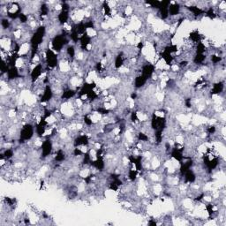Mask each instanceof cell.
<instances>
[{"instance_id": "32", "label": "cell", "mask_w": 226, "mask_h": 226, "mask_svg": "<svg viewBox=\"0 0 226 226\" xmlns=\"http://www.w3.org/2000/svg\"><path fill=\"white\" fill-rule=\"evenodd\" d=\"M206 15L208 17V18H210V19H215V12L214 11V9L213 8H209L208 11H206Z\"/></svg>"}, {"instance_id": "36", "label": "cell", "mask_w": 226, "mask_h": 226, "mask_svg": "<svg viewBox=\"0 0 226 226\" xmlns=\"http://www.w3.org/2000/svg\"><path fill=\"white\" fill-rule=\"evenodd\" d=\"M221 60H222V57H219V56H216V55H213V56H211V61H212L214 64H217V63H219Z\"/></svg>"}, {"instance_id": "14", "label": "cell", "mask_w": 226, "mask_h": 226, "mask_svg": "<svg viewBox=\"0 0 226 226\" xmlns=\"http://www.w3.org/2000/svg\"><path fill=\"white\" fill-rule=\"evenodd\" d=\"M90 165L94 168H96L98 171H103L105 167V163H104V161L103 159L102 158H97L95 161H91L90 162Z\"/></svg>"}, {"instance_id": "34", "label": "cell", "mask_w": 226, "mask_h": 226, "mask_svg": "<svg viewBox=\"0 0 226 226\" xmlns=\"http://www.w3.org/2000/svg\"><path fill=\"white\" fill-rule=\"evenodd\" d=\"M138 140L140 141H147L149 140V136L147 134H145L144 133H139L138 134Z\"/></svg>"}, {"instance_id": "28", "label": "cell", "mask_w": 226, "mask_h": 226, "mask_svg": "<svg viewBox=\"0 0 226 226\" xmlns=\"http://www.w3.org/2000/svg\"><path fill=\"white\" fill-rule=\"evenodd\" d=\"M205 51H206V47H205L204 43L200 42L197 43L196 45V54H204Z\"/></svg>"}, {"instance_id": "15", "label": "cell", "mask_w": 226, "mask_h": 226, "mask_svg": "<svg viewBox=\"0 0 226 226\" xmlns=\"http://www.w3.org/2000/svg\"><path fill=\"white\" fill-rule=\"evenodd\" d=\"M57 20L61 25H64L69 20V11H65V10H61L59 12V14L57 15Z\"/></svg>"}, {"instance_id": "43", "label": "cell", "mask_w": 226, "mask_h": 226, "mask_svg": "<svg viewBox=\"0 0 226 226\" xmlns=\"http://www.w3.org/2000/svg\"><path fill=\"white\" fill-rule=\"evenodd\" d=\"M187 65H188V61H186V60H182V61L179 63V65H180L181 67H185Z\"/></svg>"}, {"instance_id": "5", "label": "cell", "mask_w": 226, "mask_h": 226, "mask_svg": "<svg viewBox=\"0 0 226 226\" xmlns=\"http://www.w3.org/2000/svg\"><path fill=\"white\" fill-rule=\"evenodd\" d=\"M67 43V40L65 38V35H63V34H58L57 36H55L52 40V48H53V51H57V52H59L63 47L65 46V44Z\"/></svg>"}, {"instance_id": "13", "label": "cell", "mask_w": 226, "mask_h": 226, "mask_svg": "<svg viewBox=\"0 0 226 226\" xmlns=\"http://www.w3.org/2000/svg\"><path fill=\"white\" fill-rule=\"evenodd\" d=\"M80 48L84 51L87 50V46L91 42V37L87 34V33H85L84 34H82L80 38Z\"/></svg>"}, {"instance_id": "44", "label": "cell", "mask_w": 226, "mask_h": 226, "mask_svg": "<svg viewBox=\"0 0 226 226\" xmlns=\"http://www.w3.org/2000/svg\"><path fill=\"white\" fill-rule=\"evenodd\" d=\"M137 48H138L139 50H141V49L143 48V43H142V42H140V43H138V45H137Z\"/></svg>"}, {"instance_id": "40", "label": "cell", "mask_w": 226, "mask_h": 226, "mask_svg": "<svg viewBox=\"0 0 226 226\" xmlns=\"http://www.w3.org/2000/svg\"><path fill=\"white\" fill-rule=\"evenodd\" d=\"M83 153H82V151L80 150V149H78V148H75L74 149V155L77 156H81Z\"/></svg>"}, {"instance_id": "17", "label": "cell", "mask_w": 226, "mask_h": 226, "mask_svg": "<svg viewBox=\"0 0 226 226\" xmlns=\"http://www.w3.org/2000/svg\"><path fill=\"white\" fill-rule=\"evenodd\" d=\"M187 10L189 11H191L194 16H201L203 13H205V11H203L201 7L197 6V5H190V6H186Z\"/></svg>"}, {"instance_id": "21", "label": "cell", "mask_w": 226, "mask_h": 226, "mask_svg": "<svg viewBox=\"0 0 226 226\" xmlns=\"http://www.w3.org/2000/svg\"><path fill=\"white\" fill-rule=\"evenodd\" d=\"M183 176H185V182H188V183H194L196 179V176L194 172L190 169L188 170L184 174Z\"/></svg>"}, {"instance_id": "39", "label": "cell", "mask_w": 226, "mask_h": 226, "mask_svg": "<svg viewBox=\"0 0 226 226\" xmlns=\"http://www.w3.org/2000/svg\"><path fill=\"white\" fill-rule=\"evenodd\" d=\"M131 120L133 122H136L138 120V116H137V112L136 111H133L131 114Z\"/></svg>"}, {"instance_id": "37", "label": "cell", "mask_w": 226, "mask_h": 226, "mask_svg": "<svg viewBox=\"0 0 226 226\" xmlns=\"http://www.w3.org/2000/svg\"><path fill=\"white\" fill-rule=\"evenodd\" d=\"M206 209H207V211H208V215H210V216L214 214V209H213V205L212 204L206 205Z\"/></svg>"}, {"instance_id": "8", "label": "cell", "mask_w": 226, "mask_h": 226, "mask_svg": "<svg viewBox=\"0 0 226 226\" xmlns=\"http://www.w3.org/2000/svg\"><path fill=\"white\" fill-rule=\"evenodd\" d=\"M52 97H53V91H52L51 87L50 86V85H46L45 88H44V91H43V95L41 97L40 102L41 103H47Z\"/></svg>"}, {"instance_id": "41", "label": "cell", "mask_w": 226, "mask_h": 226, "mask_svg": "<svg viewBox=\"0 0 226 226\" xmlns=\"http://www.w3.org/2000/svg\"><path fill=\"white\" fill-rule=\"evenodd\" d=\"M215 126H209L208 128V133H209V134H213V133H215Z\"/></svg>"}, {"instance_id": "27", "label": "cell", "mask_w": 226, "mask_h": 226, "mask_svg": "<svg viewBox=\"0 0 226 226\" xmlns=\"http://www.w3.org/2000/svg\"><path fill=\"white\" fill-rule=\"evenodd\" d=\"M206 58L205 54H195L194 57V62L195 64H201Z\"/></svg>"}, {"instance_id": "25", "label": "cell", "mask_w": 226, "mask_h": 226, "mask_svg": "<svg viewBox=\"0 0 226 226\" xmlns=\"http://www.w3.org/2000/svg\"><path fill=\"white\" fill-rule=\"evenodd\" d=\"M12 156H13V150L8 149H5L4 151V153L1 155V159L2 160H4V159L9 160V159H11Z\"/></svg>"}, {"instance_id": "9", "label": "cell", "mask_w": 226, "mask_h": 226, "mask_svg": "<svg viewBox=\"0 0 226 226\" xmlns=\"http://www.w3.org/2000/svg\"><path fill=\"white\" fill-rule=\"evenodd\" d=\"M155 72V65L152 64H147V65H143L142 70H141V75H143L145 78H147L148 80L153 75Z\"/></svg>"}, {"instance_id": "10", "label": "cell", "mask_w": 226, "mask_h": 226, "mask_svg": "<svg viewBox=\"0 0 226 226\" xmlns=\"http://www.w3.org/2000/svg\"><path fill=\"white\" fill-rule=\"evenodd\" d=\"M183 151H184V148H181V149H179V148H173L172 150V153H171V156L172 157L174 158L175 160H177L179 162H182L185 158L183 155Z\"/></svg>"}, {"instance_id": "1", "label": "cell", "mask_w": 226, "mask_h": 226, "mask_svg": "<svg viewBox=\"0 0 226 226\" xmlns=\"http://www.w3.org/2000/svg\"><path fill=\"white\" fill-rule=\"evenodd\" d=\"M46 33V28L44 26H39L35 32L33 34L30 39V44H31V56L30 59L33 60L35 57V55L38 51L40 44L43 43V37Z\"/></svg>"}, {"instance_id": "6", "label": "cell", "mask_w": 226, "mask_h": 226, "mask_svg": "<svg viewBox=\"0 0 226 226\" xmlns=\"http://www.w3.org/2000/svg\"><path fill=\"white\" fill-rule=\"evenodd\" d=\"M52 148H53V145H52L51 140L48 139V140L43 141V144H42V147H41L43 158H46L51 155V153L52 151Z\"/></svg>"}, {"instance_id": "35", "label": "cell", "mask_w": 226, "mask_h": 226, "mask_svg": "<svg viewBox=\"0 0 226 226\" xmlns=\"http://www.w3.org/2000/svg\"><path fill=\"white\" fill-rule=\"evenodd\" d=\"M97 111L99 113V114H101V115H107L108 113L110 112V110H107L106 108H98L97 110Z\"/></svg>"}, {"instance_id": "3", "label": "cell", "mask_w": 226, "mask_h": 226, "mask_svg": "<svg viewBox=\"0 0 226 226\" xmlns=\"http://www.w3.org/2000/svg\"><path fill=\"white\" fill-rule=\"evenodd\" d=\"M166 126V120L165 118L162 117H157L155 113L152 115L151 119V127L155 131H163Z\"/></svg>"}, {"instance_id": "11", "label": "cell", "mask_w": 226, "mask_h": 226, "mask_svg": "<svg viewBox=\"0 0 226 226\" xmlns=\"http://www.w3.org/2000/svg\"><path fill=\"white\" fill-rule=\"evenodd\" d=\"M180 5L177 2H174V3H171V5H169V8H168V11H169V16H176L178 15L179 12H180Z\"/></svg>"}, {"instance_id": "19", "label": "cell", "mask_w": 226, "mask_h": 226, "mask_svg": "<svg viewBox=\"0 0 226 226\" xmlns=\"http://www.w3.org/2000/svg\"><path fill=\"white\" fill-rule=\"evenodd\" d=\"M224 85L223 82L220 81V82L215 83L213 86V88L211 89V95H218V94L222 93L224 90Z\"/></svg>"}, {"instance_id": "38", "label": "cell", "mask_w": 226, "mask_h": 226, "mask_svg": "<svg viewBox=\"0 0 226 226\" xmlns=\"http://www.w3.org/2000/svg\"><path fill=\"white\" fill-rule=\"evenodd\" d=\"M84 123L86 124L87 126H91L93 124V121H92V119H90L88 116H85L84 117Z\"/></svg>"}, {"instance_id": "22", "label": "cell", "mask_w": 226, "mask_h": 226, "mask_svg": "<svg viewBox=\"0 0 226 226\" xmlns=\"http://www.w3.org/2000/svg\"><path fill=\"white\" fill-rule=\"evenodd\" d=\"M189 38L194 43H198L201 42V35L200 34V33L198 31H193V32L190 33Z\"/></svg>"}, {"instance_id": "16", "label": "cell", "mask_w": 226, "mask_h": 226, "mask_svg": "<svg viewBox=\"0 0 226 226\" xmlns=\"http://www.w3.org/2000/svg\"><path fill=\"white\" fill-rule=\"evenodd\" d=\"M6 74H7V79H8L9 80H12L18 78V77L20 76L19 70H18V68H17L16 66H14V67H10V69L8 70V72H7Z\"/></svg>"}, {"instance_id": "23", "label": "cell", "mask_w": 226, "mask_h": 226, "mask_svg": "<svg viewBox=\"0 0 226 226\" xmlns=\"http://www.w3.org/2000/svg\"><path fill=\"white\" fill-rule=\"evenodd\" d=\"M75 95V90H74V89H66V90H65V91L63 92V94H62V96H61V98H62V99H65V100H68V99L73 98Z\"/></svg>"}, {"instance_id": "46", "label": "cell", "mask_w": 226, "mask_h": 226, "mask_svg": "<svg viewBox=\"0 0 226 226\" xmlns=\"http://www.w3.org/2000/svg\"><path fill=\"white\" fill-rule=\"evenodd\" d=\"M131 97H132V99H135V98L137 97V95H136V94H133V95L131 96Z\"/></svg>"}, {"instance_id": "12", "label": "cell", "mask_w": 226, "mask_h": 226, "mask_svg": "<svg viewBox=\"0 0 226 226\" xmlns=\"http://www.w3.org/2000/svg\"><path fill=\"white\" fill-rule=\"evenodd\" d=\"M88 143H89L88 137L87 135H80V136H78L74 140V145L75 148H78L79 146H87Z\"/></svg>"}, {"instance_id": "26", "label": "cell", "mask_w": 226, "mask_h": 226, "mask_svg": "<svg viewBox=\"0 0 226 226\" xmlns=\"http://www.w3.org/2000/svg\"><path fill=\"white\" fill-rule=\"evenodd\" d=\"M65 159V155L64 151L62 149H58L56 156H55V160L56 162H63Z\"/></svg>"}, {"instance_id": "7", "label": "cell", "mask_w": 226, "mask_h": 226, "mask_svg": "<svg viewBox=\"0 0 226 226\" xmlns=\"http://www.w3.org/2000/svg\"><path fill=\"white\" fill-rule=\"evenodd\" d=\"M43 68L42 64H37L35 65L33 70L31 71V74H30V78H31V82L33 84L40 78V76L42 75L43 74Z\"/></svg>"}, {"instance_id": "31", "label": "cell", "mask_w": 226, "mask_h": 226, "mask_svg": "<svg viewBox=\"0 0 226 226\" xmlns=\"http://www.w3.org/2000/svg\"><path fill=\"white\" fill-rule=\"evenodd\" d=\"M1 26H2L3 29H8L10 28V26H11V23H10L9 20L7 18H5V19H2Z\"/></svg>"}, {"instance_id": "45", "label": "cell", "mask_w": 226, "mask_h": 226, "mask_svg": "<svg viewBox=\"0 0 226 226\" xmlns=\"http://www.w3.org/2000/svg\"><path fill=\"white\" fill-rule=\"evenodd\" d=\"M149 225H156V222H152V221H151V222L149 223Z\"/></svg>"}, {"instance_id": "24", "label": "cell", "mask_w": 226, "mask_h": 226, "mask_svg": "<svg viewBox=\"0 0 226 226\" xmlns=\"http://www.w3.org/2000/svg\"><path fill=\"white\" fill-rule=\"evenodd\" d=\"M123 65H124V57H123V54L120 53L119 55H118V56L116 57L114 65H115V68H116V69H119L120 67L123 66Z\"/></svg>"}, {"instance_id": "30", "label": "cell", "mask_w": 226, "mask_h": 226, "mask_svg": "<svg viewBox=\"0 0 226 226\" xmlns=\"http://www.w3.org/2000/svg\"><path fill=\"white\" fill-rule=\"evenodd\" d=\"M66 52H67V55L70 57H74L75 56V49L73 45H70L67 47V50H66Z\"/></svg>"}, {"instance_id": "33", "label": "cell", "mask_w": 226, "mask_h": 226, "mask_svg": "<svg viewBox=\"0 0 226 226\" xmlns=\"http://www.w3.org/2000/svg\"><path fill=\"white\" fill-rule=\"evenodd\" d=\"M19 20L21 21V23H22V24H25V23H27V21H28V15H27V14H25V13L21 12V13L20 14Z\"/></svg>"}, {"instance_id": "18", "label": "cell", "mask_w": 226, "mask_h": 226, "mask_svg": "<svg viewBox=\"0 0 226 226\" xmlns=\"http://www.w3.org/2000/svg\"><path fill=\"white\" fill-rule=\"evenodd\" d=\"M147 80H148V79L145 78L144 76L141 75V74L139 76H137V77L135 78V80H134V87H135L136 88H140V87H143L146 84Z\"/></svg>"}, {"instance_id": "20", "label": "cell", "mask_w": 226, "mask_h": 226, "mask_svg": "<svg viewBox=\"0 0 226 226\" xmlns=\"http://www.w3.org/2000/svg\"><path fill=\"white\" fill-rule=\"evenodd\" d=\"M160 56H161L162 58L165 61V63H166L167 65H170L172 64V61H173L172 54L169 53V52H167V51H162V52H161Z\"/></svg>"}, {"instance_id": "29", "label": "cell", "mask_w": 226, "mask_h": 226, "mask_svg": "<svg viewBox=\"0 0 226 226\" xmlns=\"http://www.w3.org/2000/svg\"><path fill=\"white\" fill-rule=\"evenodd\" d=\"M137 174H138V171L137 170H133V169H131L129 170V172H128V178L131 181H134L137 178Z\"/></svg>"}, {"instance_id": "4", "label": "cell", "mask_w": 226, "mask_h": 226, "mask_svg": "<svg viewBox=\"0 0 226 226\" xmlns=\"http://www.w3.org/2000/svg\"><path fill=\"white\" fill-rule=\"evenodd\" d=\"M45 59H46V64L48 65V67H50V68H55L57 65V63H58L57 55L55 53L53 50H51V49L46 50Z\"/></svg>"}, {"instance_id": "42", "label": "cell", "mask_w": 226, "mask_h": 226, "mask_svg": "<svg viewBox=\"0 0 226 226\" xmlns=\"http://www.w3.org/2000/svg\"><path fill=\"white\" fill-rule=\"evenodd\" d=\"M96 68H97V72H99V73H102L103 72V65H102V63H97V66H96Z\"/></svg>"}, {"instance_id": "2", "label": "cell", "mask_w": 226, "mask_h": 226, "mask_svg": "<svg viewBox=\"0 0 226 226\" xmlns=\"http://www.w3.org/2000/svg\"><path fill=\"white\" fill-rule=\"evenodd\" d=\"M34 135V126L31 124H26L23 126L20 133V142H25L26 140H31Z\"/></svg>"}]
</instances>
